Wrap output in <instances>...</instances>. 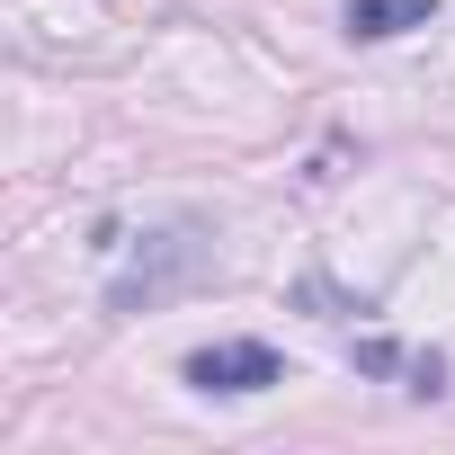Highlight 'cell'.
<instances>
[{
  "label": "cell",
  "mask_w": 455,
  "mask_h": 455,
  "mask_svg": "<svg viewBox=\"0 0 455 455\" xmlns=\"http://www.w3.org/2000/svg\"><path fill=\"white\" fill-rule=\"evenodd\" d=\"M188 277H205V233H161V242H143L134 268L108 286V313H143V304L179 295Z\"/></svg>",
  "instance_id": "1"
},
{
  "label": "cell",
  "mask_w": 455,
  "mask_h": 455,
  "mask_svg": "<svg viewBox=\"0 0 455 455\" xmlns=\"http://www.w3.org/2000/svg\"><path fill=\"white\" fill-rule=\"evenodd\" d=\"M348 36H366V45H384V36H411V28H428L437 19V0H348Z\"/></svg>",
  "instance_id": "3"
},
{
  "label": "cell",
  "mask_w": 455,
  "mask_h": 455,
  "mask_svg": "<svg viewBox=\"0 0 455 455\" xmlns=\"http://www.w3.org/2000/svg\"><path fill=\"white\" fill-rule=\"evenodd\" d=\"M188 384L196 393H268V384H286V357L268 339H214L188 357Z\"/></svg>",
  "instance_id": "2"
},
{
  "label": "cell",
  "mask_w": 455,
  "mask_h": 455,
  "mask_svg": "<svg viewBox=\"0 0 455 455\" xmlns=\"http://www.w3.org/2000/svg\"><path fill=\"white\" fill-rule=\"evenodd\" d=\"M357 366L366 375H411V393H446V366L437 357H402L393 339H357Z\"/></svg>",
  "instance_id": "4"
}]
</instances>
